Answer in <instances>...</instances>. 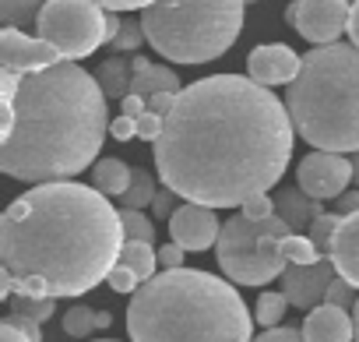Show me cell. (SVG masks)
<instances>
[{
    "label": "cell",
    "mask_w": 359,
    "mask_h": 342,
    "mask_svg": "<svg viewBox=\"0 0 359 342\" xmlns=\"http://www.w3.org/2000/svg\"><path fill=\"white\" fill-rule=\"evenodd\" d=\"M289 106L250 74H212L187 85L155 141L158 180L184 202L240 209L271 191L292 159Z\"/></svg>",
    "instance_id": "obj_1"
},
{
    "label": "cell",
    "mask_w": 359,
    "mask_h": 342,
    "mask_svg": "<svg viewBox=\"0 0 359 342\" xmlns=\"http://www.w3.org/2000/svg\"><path fill=\"white\" fill-rule=\"evenodd\" d=\"M123 244L109 195L74 180L36 184L0 219V296H85L109 279Z\"/></svg>",
    "instance_id": "obj_2"
},
{
    "label": "cell",
    "mask_w": 359,
    "mask_h": 342,
    "mask_svg": "<svg viewBox=\"0 0 359 342\" xmlns=\"http://www.w3.org/2000/svg\"><path fill=\"white\" fill-rule=\"evenodd\" d=\"M4 124H0V169L25 184L78 177L99 159L109 131L106 92L78 64L0 74Z\"/></svg>",
    "instance_id": "obj_3"
},
{
    "label": "cell",
    "mask_w": 359,
    "mask_h": 342,
    "mask_svg": "<svg viewBox=\"0 0 359 342\" xmlns=\"http://www.w3.org/2000/svg\"><path fill=\"white\" fill-rule=\"evenodd\" d=\"M254 321L233 279L198 268H162L127 303L130 342H250Z\"/></svg>",
    "instance_id": "obj_4"
},
{
    "label": "cell",
    "mask_w": 359,
    "mask_h": 342,
    "mask_svg": "<svg viewBox=\"0 0 359 342\" xmlns=\"http://www.w3.org/2000/svg\"><path fill=\"white\" fill-rule=\"evenodd\" d=\"M292 127L324 152H359V46L327 43L303 57L285 88Z\"/></svg>",
    "instance_id": "obj_5"
},
{
    "label": "cell",
    "mask_w": 359,
    "mask_h": 342,
    "mask_svg": "<svg viewBox=\"0 0 359 342\" xmlns=\"http://www.w3.org/2000/svg\"><path fill=\"white\" fill-rule=\"evenodd\" d=\"M247 0H155L141 11L155 53L172 64H208L233 50L243 29Z\"/></svg>",
    "instance_id": "obj_6"
},
{
    "label": "cell",
    "mask_w": 359,
    "mask_h": 342,
    "mask_svg": "<svg viewBox=\"0 0 359 342\" xmlns=\"http://www.w3.org/2000/svg\"><path fill=\"white\" fill-rule=\"evenodd\" d=\"M289 233H292V226L278 212L268 219H247L243 212L226 219L219 244H215V258H219L226 279H233L240 286H264V282L278 279L289 265L278 251V240Z\"/></svg>",
    "instance_id": "obj_7"
},
{
    "label": "cell",
    "mask_w": 359,
    "mask_h": 342,
    "mask_svg": "<svg viewBox=\"0 0 359 342\" xmlns=\"http://www.w3.org/2000/svg\"><path fill=\"white\" fill-rule=\"evenodd\" d=\"M36 32L50 39L64 60H85L106 43V8L99 0H46Z\"/></svg>",
    "instance_id": "obj_8"
},
{
    "label": "cell",
    "mask_w": 359,
    "mask_h": 342,
    "mask_svg": "<svg viewBox=\"0 0 359 342\" xmlns=\"http://www.w3.org/2000/svg\"><path fill=\"white\" fill-rule=\"evenodd\" d=\"M296 184L310 198L331 202V198L345 195L348 184H352V159H345V152H324V148H317L306 159H299Z\"/></svg>",
    "instance_id": "obj_9"
},
{
    "label": "cell",
    "mask_w": 359,
    "mask_h": 342,
    "mask_svg": "<svg viewBox=\"0 0 359 342\" xmlns=\"http://www.w3.org/2000/svg\"><path fill=\"white\" fill-rule=\"evenodd\" d=\"M296 4V32L310 46L338 43L341 32H348L352 0H292Z\"/></svg>",
    "instance_id": "obj_10"
},
{
    "label": "cell",
    "mask_w": 359,
    "mask_h": 342,
    "mask_svg": "<svg viewBox=\"0 0 359 342\" xmlns=\"http://www.w3.org/2000/svg\"><path fill=\"white\" fill-rule=\"evenodd\" d=\"M64 53L43 39V36H25L22 29L15 25H4L0 29V64L15 74H29V71H43V67H53L60 64Z\"/></svg>",
    "instance_id": "obj_11"
},
{
    "label": "cell",
    "mask_w": 359,
    "mask_h": 342,
    "mask_svg": "<svg viewBox=\"0 0 359 342\" xmlns=\"http://www.w3.org/2000/svg\"><path fill=\"white\" fill-rule=\"evenodd\" d=\"M338 275L331 258H320L313 265H285L282 272V293L289 296L292 307L299 310H313L317 303H324L331 279Z\"/></svg>",
    "instance_id": "obj_12"
},
{
    "label": "cell",
    "mask_w": 359,
    "mask_h": 342,
    "mask_svg": "<svg viewBox=\"0 0 359 342\" xmlns=\"http://www.w3.org/2000/svg\"><path fill=\"white\" fill-rule=\"evenodd\" d=\"M169 233L172 240L184 247V251H208L219 244V233H222V223L215 216L212 205H198V202H187L180 205L169 219Z\"/></svg>",
    "instance_id": "obj_13"
},
{
    "label": "cell",
    "mask_w": 359,
    "mask_h": 342,
    "mask_svg": "<svg viewBox=\"0 0 359 342\" xmlns=\"http://www.w3.org/2000/svg\"><path fill=\"white\" fill-rule=\"evenodd\" d=\"M299 67H303V57L292 46H282V43H264V46L250 50V57H247V74L254 81L268 85V88L296 81Z\"/></svg>",
    "instance_id": "obj_14"
},
{
    "label": "cell",
    "mask_w": 359,
    "mask_h": 342,
    "mask_svg": "<svg viewBox=\"0 0 359 342\" xmlns=\"http://www.w3.org/2000/svg\"><path fill=\"white\" fill-rule=\"evenodd\" d=\"M303 335L306 342H355V321L345 307L317 303L313 310H306Z\"/></svg>",
    "instance_id": "obj_15"
},
{
    "label": "cell",
    "mask_w": 359,
    "mask_h": 342,
    "mask_svg": "<svg viewBox=\"0 0 359 342\" xmlns=\"http://www.w3.org/2000/svg\"><path fill=\"white\" fill-rule=\"evenodd\" d=\"M327 258L334 261L338 275H341V279H348V282L359 289V212L341 216V223H338V230H334V240H331Z\"/></svg>",
    "instance_id": "obj_16"
},
{
    "label": "cell",
    "mask_w": 359,
    "mask_h": 342,
    "mask_svg": "<svg viewBox=\"0 0 359 342\" xmlns=\"http://www.w3.org/2000/svg\"><path fill=\"white\" fill-rule=\"evenodd\" d=\"M130 92L151 99L158 92H184V85H180V74L169 71L165 64H151L144 57H134V85H130Z\"/></svg>",
    "instance_id": "obj_17"
},
{
    "label": "cell",
    "mask_w": 359,
    "mask_h": 342,
    "mask_svg": "<svg viewBox=\"0 0 359 342\" xmlns=\"http://www.w3.org/2000/svg\"><path fill=\"white\" fill-rule=\"evenodd\" d=\"M275 212L292 226V230H310V223L324 212L317 198H310L299 184L296 188H282V195L275 198Z\"/></svg>",
    "instance_id": "obj_18"
},
{
    "label": "cell",
    "mask_w": 359,
    "mask_h": 342,
    "mask_svg": "<svg viewBox=\"0 0 359 342\" xmlns=\"http://www.w3.org/2000/svg\"><path fill=\"white\" fill-rule=\"evenodd\" d=\"M95 78H99V85H102V92H106L109 99H123V96L130 92V85H134V60L113 53V57H106V60L99 64Z\"/></svg>",
    "instance_id": "obj_19"
},
{
    "label": "cell",
    "mask_w": 359,
    "mask_h": 342,
    "mask_svg": "<svg viewBox=\"0 0 359 342\" xmlns=\"http://www.w3.org/2000/svg\"><path fill=\"white\" fill-rule=\"evenodd\" d=\"M130 177H134V169L123 159H99L95 169H92V184L109 198H120L130 188Z\"/></svg>",
    "instance_id": "obj_20"
},
{
    "label": "cell",
    "mask_w": 359,
    "mask_h": 342,
    "mask_svg": "<svg viewBox=\"0 0 359 342\" xmlns=\"http://www.w3.org/2000/svg\"><path fill=\"white\" fill-rule=\"evenodd\" d=\"M120 265H127L141 282H148V279H155L158 272V251L151 247V244H144V240H127L123 244V251H120Z\"/></svg>",
    "instance_id": "obj_21"
},
{
    "label": "cell",
    "mask_w": 359,
    "mask_h": 342,
    "mask_svg": "<svg viewBox=\"0 0 359 342\" xmlns=\"http://www.w3.org/2000/svg\"><path fill=\"white\" fill-rule=\"evenodd\" d=\"M109 324H113V314L109 310H92V307H81V303L64 314V331L71 338H88L92 331L109 328Z\"/></svg>",
    "instance_id": "obj_22"
},
{
    "label": "cell",
    "mask_w": 359,
    "mask_h": 342,
    "mask_svg": "<svg viewBox=\"0 0 359 342\" xmlns=\"http://www.w3.org/2000/svg\"><path fill=\"white\" fill-rule=\"evenodd\" d=\"M43 321L36 317H25V314H8L0 321V342H43V331H39Z\"/></svg>",
    "instance_id": "obj_23"
},
{
    "label": "cell",
    "mask_w": 359,
    "mask_h": 342,
    "mask_svg": "<svg viewBox=\"0 0 359 342\" xmlns=\"http://www.w3.org/2000/svg\"><path fill=\"white\" fill-rule=\"evenodd\" d=\"M278 251H282V258H285L289 265H313V261L324 258V254L317 251V244H313L310 237H303V233L282 237V240H278Z\"/></svg>",
    "instance_id": "obj_24"
},
{
    "label": "cell",
    "mask_w": 359,
    "mask_h": 342,
    "mask_svg": "<svg viewBox=\"0 0 359 342\" xmlns=\"http://www.w3.org/2000/svg\"><path fill=\"white\" fill-rule=\"evenodd\" d=\"M155 195H158L155 177H151V173H144V169H134L130 188L120 195V205H123V209H144V205H151V202H155Z\"/></svg>",
    "instance_id": "obj_25"
},
{
    "label": "cell",
    "mask_w": 359,
    "mask_h": 342,
    "mask_svg": "<svg viewBox=\"0 0 359 342\" xmlns=\"http://www.w3.org/2000/svg\"><path fill=\"white\" fill-rule=\"evenodd\" d=\"M43 4H46V0H0V18H4V25L22 29V25L39 18Z\"/></svg>",
    "instance_id": "obj_26"
},
{
    "label": "cell",
    "mask_w": 359,
    "mask_h": 342,
    "mask_svg": "<svg viewBox=\"0 0 359 342\" xmlns=\"http://www.w3.org/2000/svg\"><path fill=\"white\" fill-rule=\"evenodd\" d=\"M285 307H292V303H289V296H285V293H271V289H268V293H261V296H257L254 317H257V324L275 328V324H282Z\"/></svg>",
    "instance_id": "obj_27"
},
{
    "label": "cell",
    "mask_w": 359,
    "mask_h": 342,
    "mask_svg": "<svg viewBox=\"0 0 359 342\" xmlns=\"http://www.w3.org/2000/svg\"><path fill=\"white\" fill-rule=\"evenodd\" d=\"M11 310H15V314H25V317H36V321H50L53 310H57V296H29V293H15V296H11Z\"/></svg>",
    "instance_id": "obj_28"
},
{
    "label": "cell",
    "mask_w": 359,
    "mask_h": 342,
    "mask_svg": "<svg viewBox=\"0 0 359 342\" xmlns=\"http://www.w3.org/2000/svg\"><path fill=\"white\" fill-rule=\"evenodd\" d=\"M120 223H123V237H127V240L155 244V223H151L141 209H120Z\"/></svg>",
    "instance_id": "obj_29"
},
{
    "label": "cell",
    "mask_w": 359,
    "mask_h": 342,
    "mask_svg": "<svg viewBox=\"0 0 359 342\" xmlns=\"http://www.w3.org/2000/svg\"><path fill=\"white\" fill-rule=\"evenodd\" d=\"M338 223H341V216H338V212H320V216L310 223V240L317 244V251H320L324 258H327V251H331V240H334Z\"/></svg>",
    "instance_id": "obj_30"
},
{
    "label": "cell",
    "mask_w": 359,
    "mask_h": 342,
    "mask_svg": "<svg viewBox=\"0 0 359 342\" xmlns=\"http://www.w3.org/2000/svg\"><path fill=\"white\" fill-rule=\"evenodd\" d=\"M141 39H148V36H144V25H141L137 18H123V29H120V36H116L109 46H113V53H130V50L141 46Z\"/></svg>",
    "instance_id": "obj_31"
},
{
    "label": "cell",
    "mask_w": 359,
    "mask_h": 342,
    "mask_svg": "<svg viewBox=\"0 0 359 342\" xmlns=\"http://www.w3.org/2000/svg\"><path fill=\"white\" fill-rule=\"evenodd\" d=\"M355 300H359V293H355V286L348 282V279H341V275H334L331 279V286H327V296H324V303H334V307H355Z\"/></svg>",
    "instance_id": "obj_32"
},
{
    "label": "cell",
    "mask_w": 359,
    "mask_h": 342,
    "mask_svg": "<svg viewBox=\"0 0 359 342\" xmlns=\"http://www.w3.org/2000/svg\"><path fill=\"white\" fill-rule=\"evenodd\" d=\"M106 282H109V289H113V293H134V289L141 286V279H137L127 265H120V261H116V268L109 272V279H106Z\"/></svg>",
    "instance_id": "obj_33"
},
{
    "label": "cell",
    "mask_w": 359,
    "mask_h": 342,
    "mask_svg": "<svg viewBox=\"0 0 359 342\" xmlns=\"http://www.w3.org/2000/svg\"><path fill=\"white\" fill-rule=\"evenodd\" d=\"M162 127H165V117H158L155 110H144L137 117V138H144V141H158Z\"/></svg>",
    "instance_id": "obj_34"
},
{
    "label": "cell",
    "mask_w": 359,
    "mask_h": 342,
    "mask_svg": "<svg viewBox=\"0 0 359 342\" xmlns=\"http://www.w3.org/2000/svg\"><path fill=\"white\" fill-rule=\"evenodd\" d=\"M176 209H180V195H176L172 188H162V191L155 195V202H151V216H155V219H172Z\"/></svg>",
    "instance_id": "obj_35"
},
{
    "label": "cell",
    "mask_w": 359,
    "mask_h": 342,
    "mask_svg": "<svg viewBox=\"0 0 359 342\" xmlns=\"http://www.w3.org/2000/svg\"><path fill=\"white\" fill-rule=\"evenodd\" d=\"M240 212H243L247 219H268V216H275V202H271V198H268V191H264V195L247 198V202L240 205Z\"/></svg>",
    "instance_id": "obj_36"
},
{
    "label": "cell",
    "mask_w": 359,
    "mask_h": 342,
    "mask_svg": "<svg viewBox=\"0 0 359 342\" xmlns=\"http://www.w3.org/2000/svg\"><path fill=\"white\" fill-rule=\"evenodd\" d=\"M254 342H306L303 328H289V324H275L268 331H261Z\"/></svg>",
    "instance_id": "obj_37"
},
{
    "label": "cell",
    "mask_w": 359,
    "mask_h": 342,
    "mask_svg": "<svg viewBox=\"0 0 359 342\" xmlns=\"http://www.w3.org/2000/svg\"><path fill=\"white\" fill-rule=\"evenodd\" d=\"M109 131H113V138H116V141H134V138H137V117L120 113V117H113V120H109Z\"/></svg>",
    "instance_id": "obj_38"
},
{
    "label": "cell",
    "mask_w": 359,
    "mask_h": 342,
    "mask_svg": "<svg viewBox=\"0 0 359 342\" xmlns=\"http://www.w3.org/2000/svg\"><path fill=\"white\" fill-rule=\"evenodd\" d=\"M184 254H187V251L172 240V244L158 247V265H162V268H184Z\"/></svg>",
    "instance_id": "obj_39"
},
{
    "label": "cell",
    "mask_w": 359,
    "mask_h": 342,
    "mask_svg": "<svg viewBox=\"0 0 359 342\" xmlns=\"http://www.w3.org/2000/svg\"><path fill=\"white\" fill-rule=\"evenodd\" d=\"M99 4L106 11H144V8L155 4V0H99Z\"/></svg>",
    "instance_id": "obj_40"
},
{
    "label": "cell",
    "mask_w": 359,
    "mask_h": 342,
    "mask_svg": "<svg viewBox=\"0 0 359 342\" xmlns=\"http://www.w3.org/2000/svg\"><path fill=\"white\" fill-rule=\"evenodd\" d=\"M144 110H148V99L137 96V92H127V96L120 99V113H127V117H141Z\"/></svg>",
    "instance_id": "obj_41"
},
{
    "label": "cell",
    "mask_w": 359,
    "mask_h": 342,
    "mask_svg": "<svg viewBox=\"0 0 359 342\" xmlns=\"http://www.w3.org/2000/svg\"><path fill=\"white\" fill-rule=\"evenodd\" d=\"M176 96H180V92H158V96H151V99H148V110H155L158 117H165V113L172 110Z\"/></svg>",
    "instance_id": "obj_42"
},
{
    "label": "cell",
    "mask_w": 359,
    "mask_h": 342,
    "mask_svg": "<svg viewBox=\"0 0 359 342\" xmlns=\"http://www.w3.org/2000/svg\"><path fill=\"white\" fill-rule=\"evenodd\" d=\"M334 202H338V216H352V212H359V188H352V191L338 195Z\"/></svg>",
    "instance_id": "obj_43"
},
{
    "label": "cell",
    "mask_w": 359,
    "mask_h": 342,
    "mask_svg": "<svg viewBox=\"0 0 359 342\" xmlns=\"http://www.w3.org/2000/svg\"><path fill=\"white\" fill-rule=\"evenodd\" d=\"M120 29H123V18L116 11H106V43H113L120 36Z\"/></svg>",
    "instance_id": "obj_44"
},
{
    "label": "cell",
    "mask_w": 359,
    "mask_h": 342,
    "mask_svg": "<svg viewBox=\"0 0 359 342\" xmlns=\"http://www.w3.org/2000/svg\"><path fill=\"white\" fill-rule=\"evenodd\" d=\"M348 39L359 46V0H352V15H348Z\"/></svg>",
    "instance_id": "obj_45"
},
{
    "label": "cell",
    "mask_w": 359,
    "mask_h": 342,
    "mask_svg": "<svg viewBox=\"0 0 359 342\" xmlns=\"http://www.w3.org/2000/svg\"><path fill=\"white\" fill-rule=\"evenodd\" d=\"M352 188H359V152H352Z\"/></svg>",
    "instance_id": "obj_46"
},
{
    "label": "cell",
    "mask_w": 359,
    "mask_h": 342,
    "mask_svg": "<svg viewBox=\"0 0 359 342\" xmlns=\"http://www.w3.org/2000/svg\"><path fill=\"white\" fill-rule=\"evenodd\" d=\"M352 321H355V342H359V300H355V307H352Z\"/></svg>",
    "instance_id": "obj_47"
},
{
    "label": "cell",
    "mask_w": 359,
    "mask_h": 342,
    "mask_svg": "<svg viewBox=\"0 0 359 342\" xmlns=\"http://www.w3.org/2000/svg\"><path fill=\"white\" fill-rule=\"evenodd\" d=\"M95 342H116V338H95Z\"/></svg>",
    "instance_id": "obj_48"
},
{
    "label": "cell",
    "mask_w": 359,
    "mask_h": 342,
    "mask_svg": "<svg viewBox=\"0 0 359 342\" xmlns=\"http://www.w3.org/2000/svg\"><path fill=\"white\" fill-rule=\"evenodd\" d=\"M247 4H254V0H247Z\"/></svg>",
    "instance_id": "obj_49"
}]
</instances>
